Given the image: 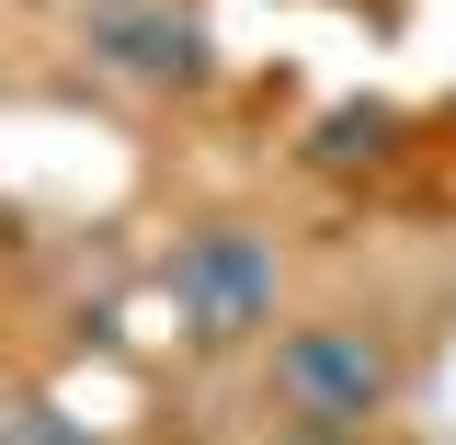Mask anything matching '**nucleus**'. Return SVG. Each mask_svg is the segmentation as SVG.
Instances as JSON below:
<instances>
[{
	"mask_svg": "<svg viewBox=\"0 0 456 445\" xmlns=\"http://www.w3.org/2000/svg\"><path fill=\"white\" fill-rule=\"evenodd\" d=\"M388 342L354 332V320H308V332L274 342V411L308 423V434H365L388 411Z\"/></svg>",
	"mask_w": 456,
	"mask_h": 445,
	"instance_id": "nucleus-1",
	"label": "nucleus"
},
{
	"mask_svg": "<svg viewBox=\"0 0 456 445\" xmlns=\"http://www.w3.org/2000/svg\"><path fill=\"white\" fill-rule=\"evenodd\" d=\"M0 445H80L57 411H0Z\"/></svg>",
	"mask_w": 456,
	"mask_h": 445,
	"instance_id": "nucleus-4",
	"label": "nucleus"
},
{
	"mask_svg": "<svg viewBox=\"0 0 456 445\" xmlns=\"http://www.w3.org/2000/svg\"><path fill=\"white\" fill-rule=\"evenodd\" d=\"M274 445H354V434H308V423H285V434Z\"/></svg>",
	"mask_w": 456,
	"mask_h": 445,
	"instance_id": "nucleus-5",
	"label": "nucleus"
},
{
	"mask_svg": "<svg viewBox=\"0 0 456 445\" xmlns=\"http://www.w3.org/2000/svg\"><path fill=\"white\" fill-rule=\"evenodd\" d=\"M171 309H183V332L194 342H240L274 320V251L251 240V228H206V240H183L171 251Z\"/></svg>",
	"mask_w": 456,
	"mask_h": 445,
	"instance_id": "nucleus-2",
	"label": "nucleus"
},
{
	"mask_svg": "<svg viewBox=\"0 0 456 445\" xmlns=\"http://www.w3.org/2000/svg\"><path fill=\"white\" fill-rule=\"evenodd\" d=\"M92 57L126 69V80H194V69H206L194 23L160 12V0H103V12H92Z\"/></svg>",
	"mask_w": 456,
	"mask_h": 445,
	"instance_id": "nucleus-3",
	"label": "nucleus"
}]
</instances>
